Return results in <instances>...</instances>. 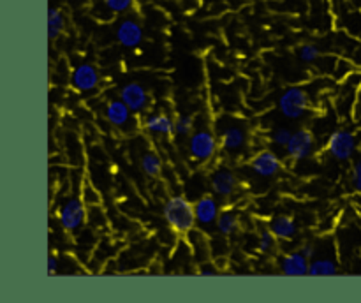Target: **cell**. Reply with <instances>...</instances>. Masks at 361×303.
<instances>
[{"label":"cell","instance_id":"14","mask_svg":"<svg viewBox=\"0 0 361 303\" xmlns=\"http://www.w3.org/2000/svg\"><path fill=\"white\" fill-rule=\"evenodd\" d=\"M115 37L120 46H123V48L127 49H134L143 42L145 32L143 27H141L136 20L126 18V20L120 21L118 27H116Z\"/></svg>","mask_w":361,"mask_h":303},{"label":"cell","instance_id":"12","mask_svg":"<svg viewBox=\"0 0 361 303\" xmlns=\"http://www.w3.org/2000/svg\"><path fill=\"white\" fill-rule=\"evenodd\" d=\"M250 169L261 178H274L282 169V161L275 152L261 150L249 161Z\"/></svg>","mask_w":361,"mask_h":303},{"label":"cell","instance_id":"10","mask_svg":"<svg viewBox=\"0 0 361 303\" xmlns=\"http://www.w3.org/2000/svg\"><path fill=\"white\" fill-rule=\"evenodd\" d=\"M118 97L122 99L136 115H141V113L147 111L152 101L147 88L141 83H136V81H130V83L123 85L118 92Z\"/></svg>","mask_w":361,"mask_h":303},{"label":"cell","instance_id":"17","mask_svg":"<svg viewBox=\"0 0 361 303\" xmlns=\"http://www.w3.org/2000/svg\"><path fill=\"white\" fill-rule=\"evenodd\" d=\"M270 229L279 240L282 242H288L293 240L298 233V224L295 222V218L289 217V215H277V217L271 218Z\"/></svg>","mask_w":361,"mask_h":303},{"label":"cell","instance_id":"20","mask_svg":"<svg viewBox=\"0 0 361 303\" xmlns=\"http://www.w3.org/2000/svg\"><path fill=\"white\" fill-rule=\"evenodd\" d=\"M141 169H143V173L147 176H150V178H157V176H161L162 173V159L161 155L157 154V152H145L143 155H141Z\"/></svg>","mask_w":361,"mask_h":303},{"label":"cell","instance_id":"2","mask_svg":"<svg viewBox=\"0 0 361 303\" xmlns=\"http://www.w3.org/2000/svg\"><path fill=\"white\" fill-rule=\"evenodd\" d=\"M217 136L221 150L226 154L238 155L249 144V129L243 122L236 118H224L217 123Z\"/></svg>","mask_w":361,"mask_h":303},{"label":"cell","instance_id":"34","mask_svg":"<svg viewBox=\"0 0 361 303\" xmlns=\"http://www.w3.org/2000/svg\"><path fill=\"white\" fill-rule=\"evenodd\" d=\"M88 2H92V4H99V2H102V0H88Z\"/></svg>","mask_w":361,"mask_h":303},{"label":"cell","instance_id":"6","mask_svg":"<svg viewBox=\"0 0 361 303\" xmlns=\"http://www.w3.org/2000/svg\"><path fill=\"white\" fill-rule=\"evenodd\" d=\"M310 99L303 87H289L281 94L277 101V108L282 116L289 120H298L309 111Z\"/></svg>","mask_w":361,"mask_h":303},{"label":"cell","instance_id":"7","mask_svg":"<svg viewBox=\"0 0 361 303\" xmlns=\"http://www.w3.org/2000/svg\"><path fill=\"white\" fill-rule=\"evenodd\" d=\"M102 115H104V120L115 129L123 130V132H129L134 127L137 125L136 113L122 101V99H111L104 104V109H102Z\"/></svg>","mask_w":361,"mask_h":303},{"label":"cell","instance_id":"32","mask_svg":"<svg viewBox=\"0 0 361 303\" xmlns=\"http://www.w3.org/2000/svg\"><path fill=\"white\" fill-rule=\"evenodd\" d=\"M197 271H200V275H217V268L212 263H203Z\"/></svg>","mask_w":361,"mask_h":303},{"label":"cell","instance_id":"23","mask_svg":"<svg viewBox=\"0 0 361 303\" xmlns=\"http://www.w3.org/2000/svg\"><path fill=\"white\" fill-rule=\"evenodd\" d=\"M136 0H102V9L109 14V16H116V14L129 13L134 7Z\"/></svg>","mask_w":361,"mask_h":303},{"label":"cell","instance_id":"1","mask_svg":"<svg viewBox=\"0 0 361 303\" xmlns=\"http://www.w3.org/2000/svg\"><path fill=\"white\" fill-rule=\"evenodd\" d=\"M162 217H164L166 224H168L173 231L180 233V235H187V233L192 231L197 224L194 203H190V201L183 196L168 197L164 206H162Z\"/></svg>","mask_w":361,"mask_h":303},{"label":"cell","instance_id":"3","mask_svg":"<svg viewBox=\"0 0 361 303\" xmlns=\"http://www.w3.org/2000/svg\"><path fill=\"white\" fill-rule=\"evenodd\" d=\"M87 215L88 206L81 196H69L66 201H62L56 211L60 228L69 235H76L83 229V225L87 224Z\"/></svg>","mask_w":361,"mask_h":303},{"label":"cell","instance_id":"30","mask_svg":"<svg viewBox=\"0 0 361 303\" xmlns=\"http://www.w3.org/2000/svg\"><path fill=\"white\" fill-rule=\"evenodd\" d=\"M60 271V257L56 254H49L48 256V273L55 275Z\"/></svg>","mask_w":361,"mask_h":303},{"label":"cell","instance_id":"24","mask_svg":"<svg viewBox=\"0 0 361 303\" xmlns=\"http://www.w3.org/2000/svg\"><path fill=\"white\" fill-rule=\"evenodd\" d=\"M277 242L279 238L271 233V229H263L259 233V240H257V250L261 254H274L277 250Z\"/></svg>","mask_w":361,"mask_h":303},{"label":"cell","instance_id":"26","mask_svg":"<svg viewBox=\"0 0 361 303\" xmlns=\"http://www.w3.org/2000/svg\"><path fill=\"white\" fill-rule=\"evenodd\" d=\"M298 56L302 62L305 63H314L321 58V49L319 46L314 44V42H305L298 48Z\"/></svg>","mask_w":361,"mask_h":303},{"label":"cell","instance_id":"15","mask_svg":"<svg viewBox=\"0 0 361 303\" xmlns=\"http://www.w3.org/2000/svg\"><path fill=\"white\" fill-rule=\"evenodd\" d=\"M143 129L152 136L168 137L175 134V118L168 113H148L143 118Z\"/></svg>","mask_w":361,"mask_h":303},{"label":"cell","instance_id":"18","mask_svg":"<svg viewBox=\"0 0 361 303\" xmlns=\"http://www.w3.org/2000/svg\"><path fill=\"white\" fill-rule=\"evenodd\" d=\"M240 228V218L238 214L235 210H222L221 215L217 218V224L215 229L221 236H231L238 231Z\"/></svg>","mask_w":361,"mask_h":303},{"label":"cell","instance_id":"29","mask_svg":"<svg viewBox=\"0 0 361 303\" xmlns=\"http://www.w3.org/2000/svg\"><path fill=\"white\" fill-rule=\"evenodd\" d=\"M351 185L356 190V194H361V155L356 157V161L353 162L351 169Z\"/></svg>","mask_w":361,"mask_h":303},{"label":"cell","instance_id":"25","mask_svg":"<svg viewBox=\"0 0 361 303\" xmlns=\"http://www.w3.org/2000/svg\"><path fill=\"white\" fill-rule=\"evenodd\" d=\"M196 118L194 115H180L175 118V136L189 137L194 132Z\"/></svg>","mask_w":361,"mask_h":303},{"label":"cell","instance_id":"33","mask_svg":"<svg viewBox=\"0 0 361 303\" xmlns=\"http://www.w3.org/2000/svg\"><path fill=\"white\" fill-rule=\"evenodd\" d=\"M353 111H355V118H361V85L358 88V92H356V101L355 104H353Z\"/></svg>","mask_w":361,"mask_h":303},{"label":"cell","instance_id":"28","mask_svg":"<svg viewBox=\"0 0 361 303\" xmlns=\"http://www.w3.org/2000/svg\"><path fill=\"white\" fill-rule=\"evenodd\" d=\"M81 197L87 203V206H94V204L101 203V196H99V192L90 182H83V185H81Z\"/></svg>","mask_w":361,"mask_h":303},{"label":"cell","instance_id":"31","mask_svg":"<svg viewBox=\"0 0 361 303\" xmlns=\"http://www.w3.org/2000/svg\"><path fill=\"white\" fill-rule=\"evenodd\" d=\"M300 252L303 254V256L307 257L309 261H312L314 257L317 256V247L314 245V243H303L302 249H300Z\"/></svg>","mask_w":361,"mask_h":303},{"label":"cell","instance_id":"16","mask_svg":"<svg viewBox=\"0 0 361 303\" xmlns=\"http://www.w3.org/2000/svg\"><path fill=\"white\" fill-rule=\"evenodd\" d=\"M279 268L288 277H305V275H309L310 261L300 250H295V252H289L281 257Z\"/></svg>","mask_w":361,"mask_h":303},{"label":"cell","instance_id":"8","mask_svg":"<svg viewBox=\"0 0 361 303\" xmlns=\"http://www.w3.org/2000/svg\"><path fill=\"white\" fill-rule=\"evenodd\" d=\"M316 152V136L307 127H300L293 132L291 140H289L288 147H286V154L291 161H305V159L312 157Z\"/></svg>","mask_w":361,"mask_h":303},{"label":"cell","instance_id":"4","mask_svg":"<svg viewBox=\"0 0 361 303\" xmlns=\"http://www.w3.org/2000/svg\"><path fill=\"white\" fill-rule=\"evenodd\" d=\"M187 150L189 155L197 162H210L215 159L217 152L221 150L219 136L210 129H197L194 130L187 141Z\"/></svg>","mask_w":361,"mask_h":303},{"label":"cell","instance_id":"5","mask_svg":"<svg viewBox=\"0 0 361 303\" xmlns=\"http://www.w3.org/2000/svg\"><path fill=\"white\" fill-rule=\"evenodd\" d=\"M360 150V137L351 129H337L330 134L326 141V152L335 161H351Z\"/></svg>","mask_w":361,"mask_h":303},{"label":"cell","instance_id":"19","mask_svg":"<svg viewBox=\"0 0 361 303\" xmlns=\"http://www.w3.org/2000/svg\"><path fill=\"white\" fill-rule=\"evenodd\" d=\"M338 264L334 257H314L310 261L309 275L312 277H331V275H337Z\"/></svg>","mask_w":361,"mask_h":303},{"label":"cell","instance_id":"22","mask_svg":"<svg viewBox=\"0 0 361 303\" xmlns=\"http://www.w3.org/2000/svg\"><path fill=\"white\" fill-rule=\"evenodd\" d=\"M87 224L90 225L95 231H104L108 228V218H106L104 210H102L99 204L94 206H88V215H87Z\"/></svg>","mask_w":361,"mask_h":303},{"label":"cell","instance_id":"13","mask_svg":"<svg viewBox=\"0 0 361 303\" xmlns=\"http://www.w3.org/2000/svg\"><path fill=\"white\" fill-rule=\"evenodd\" d=\"M194 211H196V221L197 225L201 228H210V225L217 224V218L221 215V206H219L217 196H201L200 199L194 203Z\"/></svg>","mask_w":361,"mask_h":303},{"label":"cell","instance_id":"11","mask_svg":"<svg viewBox=\"0 0 361 303\" xmlns=\"http://www.w3.org/2000/svg\"><path fill=\"white\" fill-rule=\"evenodd\" d=\"M210 187L212 192L219 197H231L238 189V178H236L235 171H231L226 166H219L214 169L210 175Z\"/></svg>","mask_w":361,"mask_h":303},{"label":"cell","instance_id":"21","mask_svg":"<svg viewBox=\"0 0 361 303\" xmlns=\"http://www.w3.org/2000/svg\"><path fill=\"white\" fill-rule=\"evenodd\" d=\"M66 28V16L60 9L56 7H49L48 9V39L49 41H55L56 37H60V34Z\"/></svg>","mask_w":361,"mask_h":303},{"label":"cell","instance_id":"27","mask_svg":"<svg viewBox=\"0 0 361 303\" xmlns=\"http://www.w3.org/2000/svg\"><path fill=\"white\" fill-rule=\"evenodd\" d=\"M293 132H295V130H291L289 127H277V129L271 130V134H270L271 143L277 144V147L286 148L288 147L289 140H291Z\"/></svg>","mask_w":361,"mask_h":303},{"label":"cell","instance_id":"9","mask_svg":"<svg viewBox=\"0 0 361 303\" xmlns=\"http://www.w3.org/2000/svg\"><path fill=\"white\" fill-rule=\"evenodd\" d=\"M69 83L78 94H88V92H94L99 88V85H101V73L90 62L78 63L73 69V73H71Z\"/></svg>","mask_w":361,"mask_h":303}]
</instances>
